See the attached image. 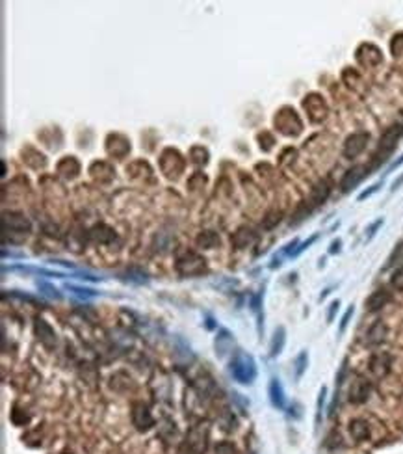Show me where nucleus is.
<instances>
[{
    "label": "nucleus",
    "instance_id": "obj_11",
    "mask_svg": "<svg viewBox=\"0 0 403 454\" xmlns=\"http://www.w3.org/2000/svg\"><path fill=\"white\" fill-rule=\"evenodd\" d=\"M368 391H370V387H368V383L364 380H359L355 385L351 387V395H350V399H351L353 402H362L368 399Z\"/></svg>",
    "mask_w": 403,
    "mask_h": 454
},
{
    "label": "nucleus",
    "instance_id": "obj_2",
    "mask_svg": "<svg viewBox=\"0 0 403 454\" xmlns=\"http://www.w3.org/2000/svg\"><path fill=\"white\" fill-rule=\"evenodd\" d=\"M402 134H403L402 125H394V127H390L385 134H383L381 144H379V151H377V155H375V157H377L375 162H383V160L386 159V155L396 147V142L400 140Z\"/></svg>",
    "mask_w": 403,
    "mask_h": 454
},
{
    "label": "nucleus",
    "instance_id": "obj_4",
    "mask_svg": "<svg viewBox=\"0 0 403 454\" xmlns=\"http://www.w3.org/2000/svg\"><path fill=\"white\" fill-rule=\"evenodd\" d=\"M364 175H368V171H366L364 166H355V168H351L346 175H344V179H342V192L353 190V188L364 179Z\"/></svg>",
    "mask_w": 403,
    "mask_h": 454
},
{
    "label": "nucleus",
    "instance_id": "obj_9",
    "mask_svg": "<svg viewBox=\"0 0 403 454\" xmlns=\"http://www.w3.org/2000/svg\"><path fill=\"white\" fill-rule=\"evenodd\" d=\"M385 333H386V327L381 322H375L370 329H368V337H366V343L368 345H379L381 341H385Z\"/></svg>",
    "mask_w": 403,
    "mask_h": 454
},
{
    "label": "nucleus",
    "instance_id": "obj_22",
    "mask_svg": "<svg viewBox=\"0 0 403 454\" xmlns=\"http://www.w3.org/2000/svg\"><path fill=\"white\" fill-rule=\"evenodd\" d=\"M381 225H383V220H377V222H373V223H372V227H368V235H366V240H370L373 235L377 233V229H379Z\"/></svg>",
    "mask_w": 403,
    "mask_h": 454
},
{
    "label": "nucleus",
    "instance_id": "obj_24",
    "mask_svg": "<svg viewBox=\"0 0 403 454\" xmlns=\"http://www.w3.org/2000/svg\"><path fill=\"white\" fill-rule=\"evenodd\" d=\"M402 184H403V173H402V175H400V177H398V179L394 181V184H392V192H394V190H398V188H400Z\"/></svg>",
    "mask_w": 403,
    "mask_h": 454
},
{
    "label": "nucleus",
    "instance_id": "obj_7",
    "mask_svg": "<svg viewBox=\"0 0 403 454\" xmlns=\"http://www.w3.org/2000/svg\"><path fill=\"white\" fill-rule=\"evenodd\" d=\"M134 424L140 430H147L153 424V417L145 406H136L134 410Z\"/></svg>",
    "mask_w": 403,
    "mask_h": 454
},
{
    "label": "nucleus",
    "instance_id": "obj_8",
    "mask_svg": "<svg viewBox=\"0 0 403 454\" xmlns=\"http://www.w3.org/2000/svg\"><path fill=\"white\" fill-rule=\"evenodd\" d=\"M284 343H286V329H284V327H277V329H275V335L271 339V346H269V350H271V352H269L271 358L279 356L280 352H282Z\"/></svg>",
    "mask_w": 403,
    "mask_h": 454
},
{
    "label": "nucleus",
    "instance_id": "obj_3",
    "mask_svg": "<svg viewBox=\"0 0 403 454\" xmlns=\"http://www.w3.org/2000/svg\"><path fill=\"white\" fill-rule=\"evenodd\" d=\"M368 134L366 132H357V134H351V136L348 138V142H346V145H344V155L348 157V159H355L357 155H361L362 151H364V147H366V144H368Z\"/></svg>",
    "mask_w": 403,
    "mask_h": 454
},
{
    "label": "nucleus",
    "instance_id": "obj_10",
    "mask_svg": "<svg viewBox=\"0 0 403 454\" xmlns=\"http://www.w3.org/2000/svg\"><path fill=\"white\" fill-rule=\"evenodd\" d=\"M329 192H331L329 182H327V181H321V182H318V184L314 186V190H312V201H314L316 205H320V203H323V201L327 200Z\"/></svg>",
    "mask_w": 403,
    "mask_h": 454
},
{
    "label": "nucleus",
    "instance_id": "obj_25",
    "mask_svg": "<svg viewBox=\"0 0 403 454\" xmlns=\"http://www.w3.org/2000/svg\"><path fill=\"white\" fill-rule=\"evenodd\" d=\"M340 244H342L340 240H334V242L331 244L333 248H331V250H329V252H331V254H336V252H338V250H340Z\"/></svg>",
    "mask_w": 403,
    "mask_h": 454
},
{
    "label": "nucleus",
    "instance_id": "obj_6",
    "mask_svg": "<svg viewBox=\"0 0 403 454\" xmlns=\"http://www.w3.org/2000/svg\"><path fill=\"white\" fill-rule=\"evenodd\" d=\"M390 300V294H388V291H385V289H379V291H375L370 298H368V302H366V307H368V311H379L386 302Z\"/></svg>",
    "mask_w": 403,
    "mask_h": 454
},
{
    "label": "nucleus",
    "instance_id": "obj_5",
    "mask_svg": "<svg viewBox=\"0 0 403 454\" xmlns=\"http://www.w3.org/2000/svg\"><path fill=\"white\" fill-rule=\"evenodd\" d=\"M269 400L277 410H284L286 408V397H284V389L280 385L277 378H271L269 381Z\"/></svg>",
    "mask_w": 403,
    "mask_h": 454
},
{
    "label": "nucleus",
    "instance_id": "obj_21",
    "mask_svg": "<svg viewBox=\"0 0 403 454\" xmlns=\"http://www.w3.org/2000/svg\"><path fill=\"white\" fill-rule=\"evenodd\" d=\"M338 307H340V302H338V300H336V302H333L331 307H329V313H327V322H333V318H334V315H336Z\"/></svg>",
    "mask_w": 403,
    "mask_h": 454
},
{
    "label": "nucleus",
    "instance_id": "obj_16",
    "mask_svg": "<svg viewBox=\"0 0 403 454\" xmlns=\"http://www.w3.org/2000/svg\"><path fill=\"white\" fill-rule=\"evenodd\" d=\"M37 287H39V291H41L43 294L51 296V298H56V300H60V298H62V294H60V292H56V289H54L52 285H49V283H43V281L39 283V281H37Z\"/></svg>",
    "mask_w": 403,
    "mask_h": 454
},
{
    "label": "nucleus",
    "instance_id": "obj_12",
    "mask_svg": "<svg viewBox=\"0 0 403 454\" xmlns=\"http://www.w3.org/2000/svg\"><path fill=\"white\" fill-rule=\"evenodd\" d=\"M350 432L357 441H364L368 437V426L364 421H353L350 424Z\"/></svg>",
    "mask_w": 403,
    "mask_h": 454
},
{
    "label": "nucleus",
    "instance_id": "obj_19",
    "mask_svg": "<svg viewBox=\"0 0 403 454\" xmlns=\"http://www.w3.org/2000/svg\"><path fill=\"white\" fill-rule=\"evenodd\" d=\"M316 240H318V235H314V236H310L309 240H305V242L301 244L299 248H296V250H294V254L290 255V257H298V255H299L301 252H305V250H307V248H309V246H310V244H312V242H316Z\"/></svg>",
    "mask_w": 403,
    "mask_h": 454
},
{
    "label": "nucleus",
    "instance_id": "obj_20",
    "mask_svg": "<svg viewBox=\"0 0 403 454\" xmlns=\"http://www.w3.org/2000/svg\"><path fill=\"white\" fill-rule=\"evenodd\" d=\"M379 188H381V182H375L372 188H368V190L362 192L361 196H359V201H362V200H366V198H370V196H373V194L379 190Z\"/></svg>",
    "mask_w": 403,
    "mask_h": 454
},
{
    "label": "nucleus",
    "instance_id": "obj_14",
    "mask_svg": "<svg viewBox=\"0 0 403 454\" xmlns=\"http://www.w3.org/2000/svg\"><path fill=\"white\" fill-rule=\"evenodd\" d=\"M65 287H67V291H71L72 294H76L78 298H82V300L97 296V292H95V291H91V289H82V287H74V285H69V283H67Z\"/></svg>",
    "mask_w": 403,
    "mask_h": 454
},
{
    "label": "nucleus",
    "instance_id": "obj_17",
    "mask_svg": "<svg viewBox=\"0 0 403 454\" xmlns=\"http://www.w3.org/2000/svg\"><path fill=\"white\" fill-rule=\"evenodd\" d=\"M392 287L394 289H398V291H402L403 289V264L394 272L392 275Z\"/></svg>",
    "mask_w": 403,
    "mask_h": 454
},
{
    "label": "nucleus",
    "instance_id": "obj_13",
    "mask_svg": "<svg viewBox=\"0 0 403 454\" xmlns=\"http://www.w3.org/2000/svg\"><path fill=\"white\" fill-rule=\"evenodd\" d=\"M309 367V354L301 352L299 356L296 358V380H299L301 376L305 374V370Z\"/></svg>",
    "mask_w": 403,
    "mask_h": 454
},
{
    "label": "nucleus",
    "instance_id": "obj_18",
    "mask_svg": "<svg viewBox=\"0 0 403 454\" xmlns=\"http://www.w3.org/2000/svg\"><path fill=\"white\" fill-rule=\"evenodd\" d=\"M353 313H355V307H348V311L344 313V317H342V320H340V327H338V331L340 333H344L346 331V327H348V324H350V318L353 317Z\"/></svg>",
    "mask_w": 403,
    "mask_h": 454
},
{
    "label": "nucleus",
    "instance_id": "obj_1",
    "mask_svg": "<svg viewBox=\"0 0 403 454\" xmlns=\"http://www.w3.org/2000/svg\"><path fill=\"white\" fill-rule=\"evenodd\" d=\"M230 372L234 376V380L240 383H253L257 378V365L255 359L251 358L249 354L238 352L236 356L230 361Z\"/></svg>",
    "mask_w": 403,
    "mask_h": 454
},
{
    "label": "nucleus",
    "instance_id": "obj_15",
    "mask_svg": "<svg viewBox=\"0 0 403 454\" xmlns=\"http://www.w3.org/2000/svg\"><path fill=\"white\" fill-rule=\"evenodd\" d=\"M325 395H327V389H325V387H321L320 395H318V406H316V426H320V422H321V413H323Z\"/></svg>",
    "mask_w": 403,
    "mask_h": 454
},
{
    "label": "nucleus",
    "instance_id": "obj_23",
    "mask_svg": "<svg viewBox=\"0 0 403 454\" xmlns=\"http://www.w3.org/2000/svg\"><path fill=\"white\" fill-rule=\"evenodd\" d=\"M402 164H403V155H402V157H400V159H398V160H394V162H392V164H390V166H388V169H386L385 173H390V171H394V169H396V168H400Z\"/></svg>",
    "mask_w": 403,
    "mask_h": 454
}]
</instances>
